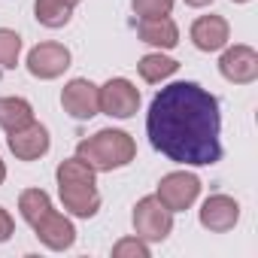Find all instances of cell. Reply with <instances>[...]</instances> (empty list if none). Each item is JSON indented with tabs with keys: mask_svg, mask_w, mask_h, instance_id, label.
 <instances>
[{
	"mask_svg": "<svg viewBox=\"0 0 258 258\" xmlns=\"http://www.w3.org/2000/svg\"><path fill=\"white\" fill-rule=\"evenodd\" d=\"M219 70L228 82L234 85H249L258 79V52L252 46H231L219 58Z\"/></svg>",
	"mask_w": 258,
	"mask_h": 258,
	"instance_id": "6",
	"label": "cell"
},
{
	"mask_svg": "<svg viewBox=\"0 0 258 258\" xmlns=\"http://www.w3.org/2000/svg\"><path fill=\"white\" fill-rule=\"evenodd\" d=\"M7 146L10 152L19 158V161H37L49 152V131L40 124V121H31L22 131H13L7 137Z\"/></svg>",
	"mask_w": 258,
	"mask_h": 258,
	"instance_id": "11",
	"label": "cell"
},
{
	"mask_svg": "<svg viewBox=\"0 0 258 258\" xmlns=\"http://www.w3.org/2000/svg\"><path fill=\"white\" fill-rule=\"evenodd\" d=\"M64 4H67V7H79V4H82V0H64Z\"/></svg>",
	"mask_w": 258,
	"mask_h": 258,
	"instance_id": "25",
	"label": "cell"
},
{
	"mask_svg": "<svg viewBox=\"0 0 258 258\" xmlns=\"http://www.w3.org/2000/svg\"><path fill=\"white\" fill-rule=\"evenodd\" d=\"M13 231H16V222H13V216L0 207V243H7L10 237H13Z\"/></svg>",
	"mask_w": 258,
	"mask_h": 258,
	"instance_id": "22",
	"label": "cell"
},
{
	"mask_svg": "<svg viewBox=\"0 0 258 258\" xmlns=\"http://www.w3.org/2000/svg\"><path fill=\"white\" fill-rule=\"evenodd\" d=\"M146 134L149 143L176 164L207 167L222 161L219 100L198 82H173L152 97Z\"/></svg>",
	"mask_w": 258,
	"mask_h": 258,
	"instance_id": "1",
	"label": "cell"
},
{
	"mask_svg": "<svg viewBox=\"0 0 258 258\" xmlns=\"http://www.w3.org/2000/svg\"><path fill=\"white\" fill-rule=\"evenodd\" d=\"M4 179H7V164L0 161V185H4Z\"/></svg>",
	"mask_w": 258,
	"mask_h": 258,
	"instance_id": "24",
	"label": "cell"
},
{
	"mask_svg": "<svg viewBox=\"0 0 258 258\" xmlns=\"http://www.w3.org/2000/svg\"><path fill=\"white\" fill-rule=\"evenodd\" d=\"M131 7L140 19H158V16H170L173 0H131Z\"/></svg>",
	"mask_w": 258,
	"mask_h": 258,
	"instance_id": "21",
	"label": "cell"
},
{
	"mask_svg": "<svg viewBox=\"0 0 258 258\" xmlns=\"http://www.w3.org/2000/svg\"><path fill=\"white\" fill-rule=\"evenodd\" d=\"M231 4H249V0H231Z\"/></svg>",
	"mask_w": 258,
	"mask_h": 258,
	"instance_id": "26",
	"label": "cell"
},
{
	"mask_svg": "<svg viewBox=\"0 0 258 258\" xmlns=\"http://www.w3.org/2000/svg\"><path fill=\"white\" fill-rule=\"evenodd\" d=\"M188 34H191V43L201 52H219L231 40V28H228V22L222 16H201V19H195Z\"/></svg>",
	"mask_w": 258,
	"mask_h": 258,
	"instance_id": "13",
	"label": "cell"
},
{
	"mask_svg": "<svg viewBox=\"0 0 258 258\" xmlns=\"http://www.w3.org/2000/svg\"><path fill=\"white\" fill-rule=\"evenodd\" d=\"M34 121V106L25 97H0V127L7 134L22 131Z\"/></svg>",
	"mask_w": 258,
	"mask_h": 258,
	"instance_id": "15",
	"label": "cell"
},
{
	"mask_svg": "<svg viewBox=\"0 0 258 258\" xmlns=\"http://www.w3.org/2000/svg\"><path fill=\"white\" fill-rule=\"evenodd\" d=\"M137 70H140V76H143V82H164L167 76H173L176 70H179V61H173V58H167V55H161V52H152V55H143L140 58V64H137Z\"/></svg>",
	"mask_w": 258,
	"mask_h": 258,
	"instance_id": "16",
	"label": "cell"
},
{
	"mask_svg": "<svg viewBox=\"0 0 258 258\" xmlns=\"http://www.w3.org/2000/svg\"><path fill=\"white\" fill-rule=\"evenodd\" d=\"M34 16H37V22H40L43 28L58 31V28L70 25L73 7H67L64 0H37V4H34Z\"/></svg>",
	"mask_w": 258,
	"mask_h": 258,
	"instance_id": "17",
	"label": "cell"
},
{
	"mask_svg": "<svg viewBox=\"0 0 258 258\" xmlns=\"http://www.w3.org/2000/svg\"><path fill=\"white\" fill-rule=\"evenodd\" d=\"M76 155L88 167H94V173H106V170H118L131 164L137 158V143L131 134L115 131V127H103V131H97L94 137L76 146Z\"/></svg>",
	"mask_w": 258,
	"mask_h": 258,
	"instance_id": "2",
	"label": "cell"
},
{
	"mask_svg": "<svg viewBox=\"0 0 258 258\" xmlns=\"http://www.w3.org/2000/svg\"><path fill=\"white\" fill-rule=\"evenodd\" d=\"M31 228H34L37 240H40L43 246H49L52 252H64V249H70V246L76 243V228H73V222H70L67 216H61L58 210L43 213Z\"/></svg>",
	"mask_w": 258,
	"mask_h": 258,
	"instance_id": "7",
	"label": "cell"
},
{
	"mask_svg": "<svg viewBox=\"0 0 258 258\" xmlns=\"http://www.w3.org/2000/svg\"><path fill=\"white\" fill-rule=\"evenodd\" d=\"M97 100H100V112H106L112 118H131L140 109V88L134 82L115 76L97 88Z\"/></svg>",
	"mask_w": 258,
	"mask_h": 258,
	"instance_id": "4",
	"label": "cell"
},
{
	"mask_svg": "<svg viewBox=\"0 0 258 258\" xmlns=\"http://www.w3.org/2000/svg\"><path fill=\"white\" fill-rule=\"evenodd\" d=\"M131 222H134L137 237L146 240V243H161V240H167L170 231H173V213H170L155 195L137 201Z\"/></svg>",
	"mask_w": 258,
	"mask_h": 258,
	"instance_id": "3",
	"label": "cell"
},
{
	"mask_svg": "<svg viewBox=\"0 0 258 258\" xmlns=\"http://www.w3.org/2000/svg\"><path fill=\"white\" fill-rule=\"evenodd\" d=\"M198 195H201V179H198L195 173H185V170H176V173L161 176L158 191H155V198H158L170 213L188 210V207L198 201Z\"/></svg>",
	"mask_w": 258,
	"mask_h": 258,
	"instance_id": "5",
	"label": "cell"
},
{
	"mask_svg": "<svg viewBox=\"0 0 258 258\" xmlns=\"http://www.w3.org/2000/svg\"><path fill=\"white\" fill-rule=\"evenodd\" d=\"M70 67V49L61 43H40L28 52V70L37 79H58Z\"/></svg>",
	"mask_w": 258,
	"mask_h": 258,
	"instance_id": "8",
	"label": "cell"
},
{
	"mask_svg": "<svg viewBox=\"0 0 258 258\" xmlns=\"http://www.w3.org/2000/svg\"><path fill=\"white\" fill-rule=\"evenodd\" d=\"M112 258H149V246L140 237H124L112 246Z\"/></svg>",
	"mask_w": 258,
	"mask_h": 258,
	"instance_id": "20",
	"label": "cell"
},
{
	"mask_svg": "<svg viewBox=\"0 0 258 258\" xmlns=\"http://www.w3.org/2000/svg\"><path fill=\"white\" fill-rule=\"evenodd\" d=\"M58 195L64 210L79 219H91L100 210V191L94 188V182H61Z\"/></svg>",
	"mask_w": 258,
	"mask_h": 258,
	"instance_id": "12",
	"label": "cell"
},
{
	"mask_svg": "<svg viewBox=\"0 0 258 258\" xmlns=\"http://www.w3.org/2000/svg\"><path fill=\"white\" fill-rule=\"evenodd\" d=\"M52 210V201H49V195L43 191V188H25L22 195H19V213H22V219L28 222V225H34L43 213H49Z\"/></svg>",
	"mask_w": 258,
	"mask_h": 258,
	"instance_id": "18",
	"label": "cell"
},
{
	"mask_svg": "<svg viewBox=\"0 0 258 258\" xmlns=\"http://www.w3.org/2000/svg\"><path fill=\"white\" fill-rule=\"evenodd\" d=\"M61 106L64 112H70L73 118L85 121L94 118L100 112V100H97V85L88 79H70L61 91Z\"/></svg>",
	"mask_w": 258,
	"mask_h": 258,
	"instance_id": "9",
	"label": "cell"
},
{
	"mask_svg": "<svg viewBox=\"0 0 258 258\" xmlns=\"http://www.w3.org/2000/svg\"><path fill=\"white\" fill-rule=\"evenodd\" d=\"M240 222V204L228 195H210L201 204V225L213 234H225Z\"/></svg>",
	"mask_w": 258,
	"mask_h": 258,
	"instance_id": "10",
	"label": "cell"
},
{
	"mask_svg": "<svg viewBox=\"0 0 258 258\" xmlns=\"http://www.w3.org/2000/svg\"><path fill=\"white\" fill-rule=\"evenodd\" d=\"M137 37L149 46L158 49H173L179 43V28L170 16H158V19H140L137 25Z\"/></svg>",
	"mask_w": 258,
	"mask_h": 258,
	"instance_id": "14",
	"label": "cell"
},
{
	"mask_svg": "<svg viewBox=\"0 0 258 258\" xmlns=\"http://www.w3.org/2000/svg\"><path fill=\"white\" fill-rule=\"evenodd\" d=\"M22 55V37L10 28H0V70H13Z\"/></svg>",
	"mask_w": 258,
	"mask_h": 258,
	"instance_id": "19",
	"label": "cell"
},
{
	"mask_svg": "<svg viewBox=\"0 0 258 258\" xmlns=\"http://www.w3.org/2000/svg\"><path fill=\"white\" fill-rule=\"evenodd\" d=\"M185 4H188V7H195V10H201V7H210L213 0H185Z\"/></svg>",
	"mask_w": 258,
	"mask_h": 258,
	"instance_id": "23",
	"label": "cell"
}]
</instances>
